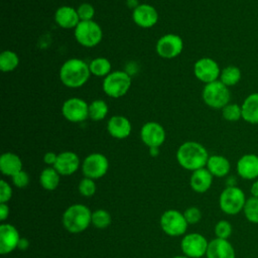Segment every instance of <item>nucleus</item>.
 Returning a JSON list of instances; mask_svg holds the SVG:
<instances>
[{
  "label": "nucleus",
  "mask_w": 258,
  "mask_h": 258,
  "mask_svg": "<svg viewBox=\"0 0 258 258\" xmlns=\"http://www.w3.org/2000/svg\"><path fill=\"white\" fill-rule=\"evenodd\" d=\"M209 156L206 147L197 141H185L176 151V159L179 165L190 171L205 167Z\"/></svg>",
  "instance_id": "1"
},
{
  "label": "nucleus",
  "mask_w": 258,
  "mask_h": 258,
  "mask_svg": "<svg viewBox=\"0 0 258 258\" xmlns=\"http://www.w3.org/2000/svg\"><path fill=\"white\" fill-rule=\"evenodd\" d=\"M91 76L89 63L81 58H70L66 60L59 69V79L61 83L72 89L84 86Z\"/></svg>",
  "instance_id": "2"
},
{
  "label": "nucleus",
  "mask_w": 258,
  "mask_h": 258,
  "mask_svg": "<svg viewBox=\"0 0 258 258\" xmlns=\"http://www.w3.org/2000/svg\"><path fill=\"white\" fill-rule=\"evenodd\" d=\"M90 224H92V213L85 205H72L62 215V225L64 229L72 234L85 231Z\"/></svg>",
  "instance_id": "3"
},
{
  "label": "nucleus",
  "mask_w": 258,
  "mask_h": 258,
  "mask_svg": "<svg viewBox=\"0 0 258 258\" xmlns=\"http://www.w3.org/2000/svg\"><path fill=\"white\" fill-rule=\"evenodd\" d=\"M246 201V195L242 188L237 185L226 186L220 195L219 206L226 215L235 216L243 212Z\"/></svg>",
  "instance_id": "4"
},
{
  "label": "nucleus",
  "mask_w": 258,
  "mask_h": 258,
  "mask_svg": "<svg viewBox=\"0 0 258 258\" xmlns=\"http://www.w3.org/2000/svg\"><path fill=\"white\" fill-rule=\"evenodd\" d=\"M202 97L205 104L209 107L222 110L227 104L230 103L231 94L229 87L218 80L205 85Z\"/></svg>",
  "instance_id": "5"
},
{
  "label": "nucleus",
  "mask_w": 258,
  "mask_h": 258,
  "mask_svg": "<svg viewBox=\"0 0 258 258\" xmlns=\"http://www.w3.org/2000/svg\"><path fill=\"white\" fill-rule=\"evenodd\" d=\"M104 93L114 99L121 98L127 94L131 87V77L124 71L111 72L103 81Z\"/></svg>",
  "instance_id": "6"
},
{
  "label": "nucleus",
  "mask_w": 258,
  "mask_h": 258,
  "mask_svg": "<svg viewBox=\"0 0 258 258\" xmlns=\"http://www.w3.org/2000/svg\"><path fill=\"white\" fill-rule=\"evenodd\" d=\"M76 40L85 47H94L98 45L103 36L101 26L94 20L80 21L74 31Z\"/></svg>",
  "instance_id": "7"
},
{
  "label": "nucleus",
  "mask_w": 258,
  "mask_h": 258,
  "mask_svg": "<svg viewBox=\"0 0 258 258\" xmlns=\"http://www.w3.org/2000/svg\"><path fill=\"white\" fill-rule=\"evenodd\" d=\"M187 225L183 214L176 210H167L160 218V227L162 231L171 237L183 235L187 229Z\"/></svg>",
  "instance_id": "8"
},
{
  "label": "nucleus",
  "mask_w": 258,
  "mask_h": 258,
  "mask_svg": "<svg viewBox=\"0 0 258 258\" xmlns=\"http://www.w3.org/2000/svg\"><path fill=\"white\" fill-rule=\"evenodd\" d=\"M109 168L108 158L102 153L89 154L82 163V170L85 177L98 179L104 176Z\"/></svg>",
  "instance_id": "9"
},
{
  "label": "nucleus",
  "mask_w": 258,
  "mask_h": 258,
  "mask_svg": "<svg viewBox=\"0 0 258 258\" xmlns=\"http://www.w3.org/2000/svg\"><path fill=\"white\" fill-rule=\"evenodd\" d=\"M62 116L70 122L80 123L89 118V104L78 97L66 100L61 106Z\"/></svg>",
  "instance_id": "10"
},
{
  "label": "nucleus",
  "mask_w": 258,
  "mask_h": 258,
  "mask_svg": "<svg viewBox=\"0 0 258 258\" xmlns=\"http://www.w3.org/2000/svg\"><path fill=\"white\" fill-rule=\"evenodd\" d=\"M209 242L202 234L190 233L185 235L180 243L182 253L189 258H201L207 253Z\"/></svg>",
  "instance_id": "11"
},
{
  "label": "nucleus",
  "mask_w": 258,
  "mask_h": 258,
  "mask_svg": "<svg viewBox=\"0 0 258 258\" xmlns=\"http://www.w3.org/2000/svg\"><path fill=\"white\" fill-rule=\"evenodd\" d=\"M194 74L199 81L209 84L220 79L221 69L215 59L211 57H202L195 62Z\"/></svg>",
  "instance_id": "12"
},
{
  "label": "nucleus",
  "mask_w": 258,
  "mask_h": 258,
  "mask_svg": "<svg viewBox=\"0 0 258 258\" xmlns=\"http://www.w3.org/2000/svg\"><path fill=\"white\" fill-rule=\"evenodd\" d=\"M183 49L181 37L174 33L162 35L156 42V52L163 58H173L180 54Z\"/></svg>",
  "instance_id": "13"
},
{
  "label": "nucleus",
  "mask_w": 258,
  "mask_h": 258,
  "mask_svg": "<svg viewBox=\"0 0 258 258\" xmlns=\"http://www.w3.org/2000/svg\"><path fill=\"white\" fill-rule=\"evenodd\" d=\"M140 138L142 142L149 148L159 147L165 140V130L162 125L157 122H146L141 127Z\"/></svg>",
  "instance_id": "14"
},
{
  "label": "nucleus",
  "mask_w": 258,
  "mask_h": 258,
  "mask_svg": "<svg viewBox=\"0 0 258 258\" xmlns=\"http://www.w3.org/2000/svg\"><path fill=\"white\" fill-rule=\"evenodd\" d=\"M132 19L139 27L150 28L156 24L158 20V13L150 4H138L133 9Z\"/></svg>",
  "instance_id": "15"
},
{
  "label": "nucleus",
  "mask_w": 258,
  "mask_h": 258,
  "mask_svg": "<svg viewBox=\"0 0 258 258\" xmlns=\"http://www.w3.org/2000/svg\"><path fill=\"white\" fill-rule=\"evenodd\" d=\"M238 175L246 180H255L258 178V155L247 153L242 155L236 164Z\"/></svg>",
  "instance_id": "16"
},
{
  "label": "nucleus",
  "mask_w": 258,
  "mask_h": 258,
  "mask_svg": "<svg viewBox=\"0 0 258 258\" xmlns=\"http://www.w3.org/2000/svg\"><path fill=\"white\" fill-rule=\"evenodd\" d=\"M20 240L17 229L11 224L0 226V253L2 255L12 252L18 246Z\"/></svg>",
  "instance_id": "17"
},
{
  "label": "nucleus",
  "mask_w": 258,
  "mask_h": 258,
  "mask_svg": "<svg viewBox=\"0 0 258 258\" xmlns=\"http://www.w3.org/2000/svg\"><path fill=\"white\" fill-rule=\"evenodd\" d=\"M60 175H71L80 167V158L73 151H63L57 154L56 161L53 165Z\"/></svg>",
  "instance_id": "18"
},
{
  "label": "nucleus",
  "mask_w": 258,
  "mask_h": 258,
  "mask_svg": "<svg viewBox=\"0 0 258 258\" xmlns=\"http://www.w3.org/2000/svg\"><path fill=\"white\" fill-rule=\"evenodd\" d=\"M206 256L207 258H236V253L228 240L215 238L209 242Z\"/></svg>",
  "instance_id": "19"
},
{
  "label": "nucleus",
  "mask_w": 258,
  "mask_h": 258,
  "mask_svg": "<svg viewBox=\"0 0 258 258\" xmlns=\"http://www.w3.org/2000/svg\"><path fill=\"white\" fill-rule=\"evenodd\" d=\"M107 130L112 137L116 139H125L130 135L132 125L129 119L125 116L115 115L108 120Z\"/></svg>",
  "instance_id": "20"
},
{
  "label": "nucleus",
  "mask_w": 258,
  "mask_h": 258,
  "mask_svg": "<svg viewBox=\"0 0 258 258\" xmlns=\"http://www.w3.org/2000/svg\"><path fill=\"white\" fill-rule=\"evenodd\" d=\"M213 175L207 169L203 167L192 171L189 178V185L191 189L198 194H204L210 189L213 183Z\"/></svg>",
  "instance_id": "21"
},
{
  "label": "nucleus",
  "mask_w": 258,
  "mask_h": 258,
  "mask_svg": "<svg viewBox=\"0 0 258 258\" xmlns=\"http://www.w3.org/2000/svg\"><path fill=\"white\" fill-rule=\"evenodd\" d=\"M54 21L61 28L75 29L81 20L77 9L71 6H61L57 8L54 13Z\"/></svg>",
  "instance_id": "22"
},
{
  "label": "nucleus",
  "mask_w": 258,
  "mask_h": 258,
  "mask_svg": "<svg viewBox=\"0 0 258 258\" xmlns=\"http://www.w3.org/2000/svg\"><path fill=\"white\" fill-rule=\"evenodd\" d=\"M242 119L249 124H258V93H251L241 104Z\"/></svg>",
  "instance_id": "23"
},
{
  "label": "nucleus",
  "mask_w": 258,
  "mask_h": 258,
  "mask_svg": "<svg viewBox=\"0 0 258 258\" xmlns=\"http://www.w3.org/2000/svg\"><path fill=\"white\" fill-rule=\"evenodd\" d=\"M206 167L213 176L224 177L229 174L231 169V163L227 157L219 154H214L209 156Z\"/></svg>",
  "instance_id": "24"
},
{
  "label": "nucleus",
  "mask_w": 258,
  "mask_h": 258,
  "mask_svg": "<svg viewBox=\"0 0 258 258\" xmlns=\"http://www.w3.org/2000/svg\"><path fill=\"white\" fill-rule=\"evenodd\" d=\"M0 170L4 175L13 176L22 170L20 157L12 152H5L0 157Z\"/></svg>",
  "instance_id": "25"
},
{
  "label": "nucleus",
  "mask_w": 258,
  "mask_h": 258,
  "mask_svg": "<svg viewBox=\"0 0 258 258\" xmlns=\"http://www.w3.org/2000/svg\"><path fill=\"white\" fill-rule=\"evenodd\" d=\"M59 175L53 166L44 168L39 175L40 185L46 190H54L58 186Z\"/></svg>",
  "instance_id": "26"
},
{
  "label": "nucleus",
  "mask_w": 258,
  "mask_h": 258,
  "mask_svg": "<svg viewBox=\"0 0 258 258\" xmlns=\"http://www.w3.org/2000/svg\"><path fill=\"white\" fill-rule=\"evenodd\" d=\"M242 77V73L240 69L236 66H228L221 70V75H220V81L226 85L227 87H233L237 85Z\"/></svg>",
  "instance_id": "27"
},
{
  "label": "nucleus",
  "mask_w": 258,
  "mask_h": 258,
  "mask_svg": "<svg viewBox=\"0 0 258 258\" xmlns=\"http://www.w3.org/2000/svg\"><path fill=\"white\" fill-rule=\"evenodd\" d=\"M91 75L96 77H107L111 73V62L106 57H96L89 63Z\"/></svg>",
  "instance_id": "28"
},
{
  "label": "nucleus",
  "mask_w": 258,
  "mask_h": 258,
  "mask_svg": "<svg viewBox=\"0 0 258 258\" xmlns=\"http://www.w3.org/2000/svg\"><path fill=\"white\" fill-rule=\"evenodd\" d=\"M108 111V105L102 99L94 100L89 104V118L94 121L103 120L107 116Z\"/></svg>",
  "instance_id": "29"
},
{
  "label": "nucleus",
  "mask_w": 258,
  "mask_h": 258,
  "mask_svg": "<svg viewBox=\"0 0 258 258\" xmlns=\"http://www.w3.org/2000/svg\"><path fill=\"white\" fill-rule=\"evenodd\" d=\"M19 64V57L12 50H4L0 54V70L4 73L14 71Z\"/></svg>",
  "instance_id": "30"
},
{
  "label": "nucleus",
  "mask_w": 258,
  "mask_h": 258,
  "mask_svg": "<svg viewBox=\"0 0 258 258\" xmlns=\"http://www.w3.org/2000/svg\"><path fill=\"white\" fill-rule=\"evenodd\" d=\"M243 213L248 222L258 224V198H248L244 206Z\"/></svg>",
  "instance_id": "31"
},
{
  "label": "nucleus",
  "mask_w": 258,
  "mask_h": 258,
  "mask_svg": "<svg viewBox=\"0 0 258 258\" xmlns=\"http://www.w3.org/2000/svg\"><path fill=\"white\" fill-rule=\"evenodd\" d=\"M111 222V215L106 210L99 209L92 213V224L98 229H105L109 227Z\"/></svg>",
  "instance_id": "32"
},
{
  "label": "nucleus",
  "mask_w": 258,
  "mask_h": 258,
  "mask_svg": "<svg viewBox=\"0 0 258 258\" xmlns=\"http://www.w3.org/2000/svg\"><path fill=\"white\" fill-rule=\"evenodd\" d=\"M222 116L229 122H236L242 119L241 105L235 103H229L222 109Z\"/></svg>",
  "instance_id": "33"
},
{
  "label": "nucleus",
  "mask_w": 258,
  "mask_h": 258,
  "mask_svg": "<svg viewBox=\"0 0 258 258\" xmlns=\"http://www.w3.org/2000/svg\"><path fill=\"white\" fill-rule=\"evenodd\" d=\"M232 231H233L232 225H231V223H230L229 221H227V220H221V221H219V222L216 224L215 229H214L216 238L226 239V240H228V238L231 237Z\"/></svg>",
  "instance_id": "34"
},
{
  "label": "nucleus",
  "mask_w": 258,
  "mask_h": 258,
  "mask_svg": "<svg viewBox=\"0 0 258 258\" xmlns=\"http://www.w3.org/2000/svg\"><path fill=\"white\" fill-rule=\"evenodd\" d=\"M97 190V185L94 179L89 177H84L79 183V191L84 197H92Z\"/></svg>",
  "instance_id": "35"
},
{
  "label": "nucleus",
  "mask_w": 258,
  "mask_h": 258,
  "mask_svg": "<svg viewBox=\"0 0 258 258\" xmlns=\"http://www.w3.org/2000/svg\"><path fill=\"white\" fill-rule=\"evenodd\" d=\"M77 12L81 21H89V20H93L94 18L95 8L90 3H82L77 8Z\"/></svg>",
  "instance_id": "36"
},
{
  "label": "nucleus",
  "mask_w": 258,
  "mask_h": 258,
  "mask_svg": "<svg viewBox=\"0 0 258 258\" xmlns=\"http://www.w3.org/2000/svg\"><path fill=\"white\" fill-rule=\"evenodd\" d=\"M184 219L187 224H197L202 219V212L197 207H189L183 213Z\"/></svg>",
  "instance_id": "37"
},
{
  "label": "nucleus",
  "mask_w": 258,
  "mask_h": 258,
  "mask_svg": "<svg viewBox=\"0 0 258 258\" xmlns=\"http://www.w3.org/2000/svg\"><path fill=\"white\" fill-rule=\"evenodd\" d=\"M11 178H12L13 184L16 187H19V188L26 187L28 185V183H29V175L24 170H21V171L17 172Z\"/></svg>",
  "instance_id": "38"
},
{
  "label": "nucleus",
  "mask_w": 258,
  "mask_h": 258,
  "mask_svg": "<svg viewBox=\"0 0 258 258\" xmlns=\"http://www.w3.org/2000/svg\"><path fill=\"white\" fill-rule=\"evenodd\" d=\"M12 197V188L5 180L0 181V203H7Z\"/></svg>",
  "instance_id": "39"
},
{
  "label": "nucleus",
  "mask_w": 258,
  "mask_h": 258,
  "mask_svg": "<svg viewBox=\"0 0 258 258\" xmlns=\"http://www.w3.org/2000/svg\"><path fill=\"white\" fill-rule=\"evenodd\" d=\"M56 158H57V154L54 153V152L49 151V152H46V153L44 154V156H43V161H44V163L53 166L54 163H55V161H56Z\"/></svg>",
  "instance_id": "40"
},
{
  "label": "nucleus",
  "mask_w": 258,
  "mask_h": 258,
  "mask_svg": "<svg viewBox=\"0 0 258 258\" xmlns=\"http://www.w3.org/2000/svg\"><path fill=\"white\" fill-rule=\"evenodd\" d=\"M9 215V207L6 203H0V220L4 221Z\"/></svg>",
  "instance_id": "41"
},
{
  "label": "nucleus",
  "mask_w": 258,
  "mask_h": 258,
  "mask_svg": "<svg viewBox=\"0 0 258 258\" xmlns=\"http://www.w3.org/2000/svg\"><path fill=\"white\" fill-rule=\"evenodd\" d=\"M250 194H251V197L258 198V178L253 180L250 186Z\"/></svg>",
  "instance_id": "42"
},
{
  "label": "nucleus",
  "mask_w": 258,
  "mask_h": 258,
  "mask_svg": "<svg viewBox=\"0 0 258 258\" xmlns=\"http://www.w3.org/2000/svg\"><path fill=\"white\" fill-rule=\"evenodd\" d=\"M29 247V242L26 238H20L19 242H18V246L17 248L21 251H25L27 248Z\"/></svg>",
  "instance_id": "43"
},
{
  "label": "nucleus",
  "mask_w": 258,
  "mask_h": 258,
  "mask_svg": "<svg viewBox=\"0 0 258 258\" xmlns=\"http://www.w3.org/2000/svg\"><path fill=\"white\" fill-rule=\"evenodd\" d=\"M158 148H159V147H150V148H149V153H150V155L153 156V157L157 156L158 153H159V149H158Z\"/></svg>",
  "instance_id": "44"
},
{
  "label": "nucleus",
  "mask_w": 258,
  "mask_h": 258,
  "mask_svg": "<svg viewBox=\"0 0 258 258\" xmlns=\"http://www.w3.org/2000/svg\"><path fill=\"white\" fill-rule=\"evenodd\" d=\"M172 258H189V257L183 255V256H174V257H172Z\"/></svg>",
  "instance_id": "45"
}]
</instances>
